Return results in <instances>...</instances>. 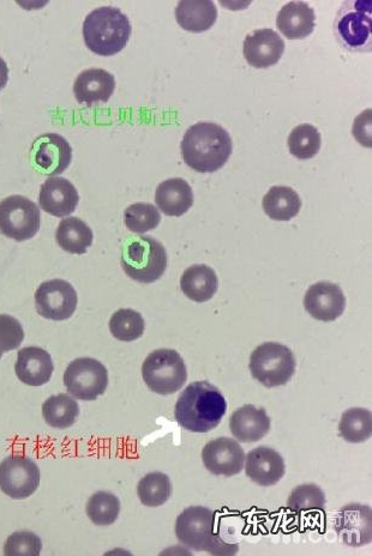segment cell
Returning <instances> with one entry per match:
<instances>
[{"instance_id":"cell-9","label":"cell","mask_w":372,"mask_h":556,"mask_svg":"<svg viewBox=\"0 0 372 556\" xmlns=\"http://www.w3.org/2000/svg\"><path fill=\"white\" fill-rule=\"evenodd\" d=\"M38 205L23 196H10L0 202V233L6 238L26 241L40 229Z\"/></svg>"},{"instance_id":"cell-20","label":"cell","mask_w":372,"mask_h":556,"mask_svg":"<svg viewBox=\"0 0 372 556\" xmlns=\"http://www.w3.org/2000/svg\"><path fill=\"white\" fill-rule=\"evenodd\" d=\"M54 371L51 355L38 347L23 348L17 354L15 372L28 386H42L50 382Z\"/></svg>"},{"instance_id":"cell-8","label":"cell","mask_w":372,"mask_h":556,"mask_svg":"<svg viewBox=\"0 0 372 556\" xmlns=\"http://www.w3.org/2000/svg\"><path fill=\"white\" fill-rule=\"evenodd\" d=\"M144 383L154 394H176L188 380V371L182 356L173 349L154 350L142 366Z\"/></svg>"},{"instance_id":"cell-28","label":"cell","mask_w":372,"mask_h":556,"mask_svg":"<svg viewBox=\"0 0 372 556\" xmlns=\"http://www.w3.org/2000/svg\"><path fill=\"white\" fill-rule=\"evenodd\" d=\"M57 243L65 252L84 255L93 245L94 234L86 222L78 217H68L60 222L56 233Z\"/></svg>"},{"instance_id":"cell-7","label":"cell","mask_w":372,"mask_h":556,"mask_svg":"<svg viewBox=\"0 0 372 556\" xmlns=\"http://www.w3.org/2000/svg\"><path fill=\"white\" fill-rule=\"evenodd\" d=\"M371 0H354L342 4L334 23L339 44L351 52L371 51Z\"/></svg>"},{"instance_id":"cell-35","label":"cell","mask_w":372,"mask_h":556,"mask_svg":"<svg viewBox=\"0 0 372 556\" xmlns=\"http://www.w3.org/2000/svg\"><path fill=\"white\" fill-rule=\"evenodd\" d=\"M120 512V501L116 495L98 492L90 497L87 504V515L98 527H107L116 523Z\"/></svg>"},{"instance_id":"cell-25","label":"cell","mask_w":372,"mask_h":556,"mask_svg":"<svg viewBox=\"0 0 372 556\" xmlns=\"http://www.w3.org/2000/svg\"><path fill=\"white\" fill-rule=\"evenodd\" d=\"M176 20L186 32H206L218 20V9L210 0H182L177 4Z\"/></svg>"},{"instance_id":"cell-27","label":"cell","mask_w":372,"mask_h":556,"mask_svg":"<svg viewBox=\"0 0 372 556\" xmlns=\"http://www.w3.org/2000/svg\"><path fill=\"white\" fill-rule=\"evenodd\" d=\"M264 213L275 221H290L302 209V199L288 186H273L263 197Z\"/></svg>"},{"instance_id":"cell-39","label":"cell","mask_w":372,"mask_h":556,"mask_svg":"<svg viewBox=\"0 0 372 556\" xmlns=\"http://www.w3.org/2000/svg\"><path fill=\"white\" fill-rule=\"evenodd\" d=\"M9 81V68L5 60L0 57V90H2Z\"/></svg>"},{"instance_id":"cell-2","label":"cell","mask_w":372,"mask_h":556,"mask_svg":"<svg viewBox=\"0 0 372 556\" xmlns=\"http://www.w3.org/2000/svg\"><path fill=\"white\" fill-rule=\"evenodd\" d=\"M232 154L230 134L215 123H197L185 132L182 142L183 160L200 173H214L225 166Z\"/></svg>"},{"instance_id":"cell-5","label":"cell","mask_w":372,"mask_h":556,"mask_svg":"<svg viewBox=\"0 0 372 556\" xmlns=\"http://www.w3.org/2000/svg\"><path fill=\"white\" fill-rule=\"evenodd\" d=\"M167 252L158 240L150 237L130 239L122 252L120 264L131 280L154 283L165 274Z\"/></svg>"},{"instance_id":"cell-33","label":"cell","mask_w":372,"mask_h":556,"mask_svg":"<svg viewBox=\"0 0 372 556\" xmlns=\"http://www.w3.org/2000/svg\"><path fill=\"white\" fill-rule=\"evenodd\" d=\"M322 138L320 132L310 124L298 125L288 137V149L299 160H310L321 149Z\"/></svg>"},{"instance_id":"cell-37","label":"cell","mask_w":372,"mask_h":556,"mask_svg":"<svg viewBox=\"0 0 372 556\" xmlns=\"http://www.w3.org/2000/svg\"><path fill=\"white\" fill-rule=\"evenodd\" d=\"M42 542L38 535L30 531H18L8 537L4 545L5 555H39Z\"/></svg>"},{"instance_id":"cell-18","label":"cell","mask_w":372,"mask_h":556,"mask_svg":"<svg viewBox=\"0 0 372 556\" xmlns=\"http://www.w3.org/2000/svg\"><path fill=\"white\" fill-rule=\"evenodd\" d=\"M284 458L267 446L256 447L245 458V473L252 482L262 487L274 486L284 477Z\"/></svg>"},{"instance_id":"cell-21","label":"cell","mask_w":372,"mask_h":556,"mask_svg":"<svg viewBox=\"0 0 372 556\" xmlns=\"http://www.w3.org/2000/svg\"><path fill=\"white\" fill-rule=\"evenodd\" d=\"M116 89V78L104 69H88L77 76L74 83L75 98L80 104L92 106L110 100Z\"/></svg>"},{"instance_id":"cell-17","label":"cell","mask_w":372,"mask_h":556,"mask_svg":"<svg viewBox=\"0 0 372 556\" xmlns=\"http://www.w3.org/2000/svg\"><path fill=\"white\" fill-rule=\"evenodd\" d=\"M285 52V42L273 29H257L246 35L243 54L246 63L257 69H267L279 63Z\"/></svg>"},{"instance_id":"cell-4","label":"cell","mask_w":372,"mask_h":556,"mask_svg":"<svg viewBox=\"0 0 372 556\" xmlns=\"http://www.w3.org/2000/svg\"><path fill=\"white\" fill-rule=\"evenodd\" d=\"M177 540L195 552L212 555H234L238 545H230L221 539L216 525V513L204 506H191L177 518Z\"/></svg>"},{"instance_id":"cell-10","label":"cell","mask_w":372,"mask_h":556,"mask_svg":"<svg viewBox=\"0 0 372 556\" xmlns=\"http://www.w3.org/2000/svg\"><path fill=\"white\" fill-rule=\"evenodd\" d=\"M64 385L68 394L81 401H95L105 394L108 372L100 361L90 358L70 362L64 373Z\"/></svg>"},{"instance_id":"cell-14","label":"cell","mask_w":372,"mask_h":556,"mask_svg":"<svg viewBox=\"0 0 372 556\" xmlns=\"http://www.w3.org/2000/svg\"><path fill=\"white\" fill-rule=\"evenodd\" d=\"M202 461L209 473L231 477L242 473L245 453L238 441L218 438L204 446Z\"/></svg>"},{"instance_id":"cell-6","label":"cell","mask_w":372,"mask_h":556,"mask_svg":"<svg viewBox=\"0 0 372 556\" xmlns=\"http://www.w3.org/2000/svg\"><path fill=\"white\" fill-rule=\"evenodd\" d=\"M296 358L284 344L266 342L250 356V372L266 388L286 385L296 373Z\"/></svg>"},{"instance_id":"cell-1","label":"cell","mask_w":372,"mask_h":556,"mask_svg":"<svg viewBox=\"0 0 372 556\" xmlns=\"http://www.w3.org/2000/svg\"><path fill=\"white\" fill-rule=\"evenodd\" d=\"M227 403L216 386L195 382L179 396L174 417L180 427L192 433H207L220 425Z\"/></svg>"},{"instance_id":"cell-11","label":"cell","mask_w":372,"mask_h":556,"mask_svg":"<svg viewBox=\"0 0 372 556\" xmlns=\"http://www.w3.org/2000/svg\"><path fill=\"white\" fill-rule=\"evenodd\" d=\"M40 485V470L32 459L10 456L0 464V489L11 499H27Z\"/></svg>"},{"instance_id":"cell-15","label":"cell","mask_w":372,"mask_h":556,"mask_svg":"<svg viewBox=\"0 0 372 556\" xmlns=\"http://www.w3.org/2000/svg\"><path fill=\"white\" fill-rule=\"evenodd\" d=\"M372 513L370 506L351 504L339 512L335 531L348 547H363L372 540Z\"/></svg>"},{"instance_id":"cell-3","label":"cell","mask_w":372,"mask_h":556,"mask_svg":"<svg viewBox=\"0 0 372 556\" xmlns=\"http://www.w3.org/2000/svg\"><path fill=\"white\" fill-rule=\"evenodd\" d=\"M131 32L129 17L113 6L93 10L83 22L84 42L90 51L102 57L123 51Z\"/></svg>"},{"instance_id":"cell-23","label":"cell","mask_w":372,"mask_h":556,"mask_svg":"<svg viewBox=\"0 0 372 556\" xmlns=\"http://www.w3.org/2000/svg\"><path fill=\"white\" fill-rule=\"evenodd\" d=\"M276 27L287 39H304L312 34L316 27L315 10L308 3H287L279 11Z\"/></svg>"},{"instance_id":"cell-16","label":"cell","mask_w":372,"mask_h":556,"mask_svg":"<svg viewBox=\"0 0 372 556\" xmlns=\"http://www.w3.org/2000/svg\"><path fill=\"white\" fill-rule=\"evenodd\" d=\"M304 307L312 318L321 322H334L345 312L346 298L338 284L318 282L306 292Z\"/></svg>"},{"instance_id":"cell-22","label":"cell","mask_w":372,"mask_h":556,"mask_svg":"<svg viewBox=\"0 0 372 556\" xmlns=\"http://www.w3.org/2000/svg\"><path fill=\"white\" fill-rule=\"evenodd\" d=\"M230 428L233 437L240 443H257L268 434L270 419L263 408L246 404L232 414Z\"/></svg>"},{"instance_id":"cell-38","label":"cell","mask_w":372,"mask_h":556,"mask_svg":"<svg viewBox=\"0 0 372 556\" xmlns=\"http://www.w3.org/2000/svg\"><path fill=\"white\" fill-rule=\"evenodd\" d=\"M24 340L22 325L9 314H0V359L6 352L21 346Z\"/></svg>"},{"instance_id":"cell-26","label":"cell","mask_w":372,"mask_h":556,"mask_svg":"<svg viewBox=\"0 0 372 556\" xmlns=\"http://www.w3.org/2000/svg\"><path fill=\"white\" fill-rule=\"evenodd\" d=\"M180 288L186 298L202 304L214 298L219 288V278L208 265L197 264L186 269L180 278Z\"/></svg>"},{"instance_id":"cell-36","label":"cell","mask_w":372,"mask_h":556,"mask_svg":"<svg viewBox=\"0 0 372 556\" xmlns=\"http://www.w3.org/2000/svg\"><path fill=\"white\" fill-rule=\"evenodd\" d=\"M124 221L130 232L143 234L160 225L161 215L153 204L136 203L125 210Z\"/></svg>"},{"instance_id":"cell-12","label":"cell","mask_w":372,"mask_h":556,"mask_svg":"<svg viewBox=\"0 0 372 556\" xmlns=\"http://www.w3.org/2000/svg\"><path fill=\"white\" fill-rule=\"evenodd\" d=\"M36 311L41 317L62 322L74 316L77 308V293L72 284L64 280L41 283L35 292Z\"/></svg>"},{"instance_id":"cell-34","label":"cell","mask_w":372,"mask_h":556,"mask_svg":"<svg viewBox=\"0 0 372 556\" xmlns=\"http://www.w3.org/2000/svg\"><path fill=\"white\" fill-rule=\"evenodd\" d=\"M146 329L141 313L130 308H122L113 314L110 320V331L114 338L122 342H134L141 338Z\"/></svg>"},{"instance_id":"cell-31","label":"cell","mask_w":372,"mask_h":556,"mask_svg":"<svg viewBox=\"0 0 372 556\" xmlns=\"http://www.w3.org/2000/svg\"><path fill=\"white\" fill-rule=\"evenodd\" d=\"M324 506H326V495L314 483L294 488L287 500V509L297 516L316 515L318 512H323Z\"/></svg>"},{"instance_id":"cell-30","label":"cell","mask_w":372,"mask_h":556,"mask_svg":"<svg viewBox=\"0 0 372 556\" xmlns=\"http://www.w3.org/2000/svg\"><path fill=\"white\" fill-rule=\"evenodd\" d=\"M341 438L347 443L360 444L370 439L372 434V416L368 409L351 408L341 416L339 423Z\"/></svg>"},{"instance_id":"cell-29","label":"cell","mask_w":372,"mask_h":556,"mask_svg":"<svg viewBox=\"0 0 372 556\" xmlns=\"http://www.w3.org/2000/svg\"><path fill=\"white\" fill-rule=\"evenodd\" d=\"M78 415H80V406L74 398L68 395L52 396L42 404V416L47 425L53 428L71 427L76 422Z\"/></svg>"},{"instance_id":"cell-32","label":"cell","mask_w":372,"mask_h":556,"mask_svg":"<svg viewBox=\"0 0 372 556\" xmlns=\"http://www.w3.org/2000/svg\"><path fill=\"white\" fill-rule=\"evenodd\" d=\"M172 493L170 477L164 473H150L138 482L137 495L148 507H159L167 503Z\"/></svg>"},{"instance_id":"cell-13","label":"cell","mask_w":372,"mask_h":556,"mask_svg":"<svg viewBox=\"0 0 372 556\" xmlns=\"http://www.w3.org/2000/svg\"><path fill=\"white\" fill-rule=\"evenodd\" d=\"M30 160L36 171L51 178L57 177L70 166L72 148L63 136L44 134L33 142Z\"/></svg>"},{"instance_id":"cell-24","label":"cell","mask_w":372,"mask_h":556,"mask_svg":"<svg viewBox=\"0 0 372 556\" xmlns=\"http://www.w3.org/2000/svg\"><path fill=\"white\" fill-rule=\"evenodd\" d=\"M155 202L165 215L180 217L194 205V192L184 179H168L156 189Z\"/></svg>"},{"instance_id":"cell-19","label":"cell","mask_w":372,"mask_h":556,"mask_svg":"<svg viewBox=\"0 0 372 556\" xmlns=\"http://www.w3.org/2000/svg\"><path fill=\"white\" fill-rule=\"evenodd\" d=\"M80 196L74 184L60 177L48 178L41 185L39 204L42 210L54 217H66L75 213Z\"/></svg>"}]
</instances>
